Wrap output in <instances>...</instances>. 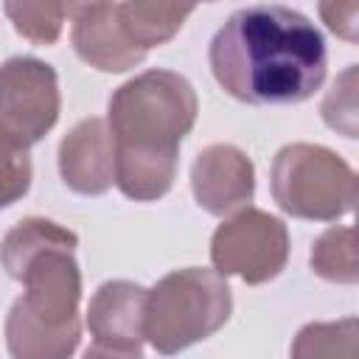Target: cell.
Here are the masks:
<instances>
[{"instance_id": "13", "label": "cell", "mask_w": 359, "mask_h": 359, "mask_svg": "<svg viewBox=\"0 0 359 359\" xmlns=\"http://www.w3.org/2000/svg\"><path fill=\"white\" fill-rule=\"evenodd\" d=\"M289 359H359V320L309 323L297 331Z\"/></svg>"}, {"instance_id": "18", "label": "cell", "mask_w": 359, "mask_h": 359, "mask_svg": "<svg viewBox=\"0 0 359 359\" xmlns=\"http://www.w3.org/2000/svg\"><path fill=\"white\" fill-rule=\"evenodd\" d=\"M320 17L337 36L356 42L359 36V6L356 3H320Z\"/></svg>"}, {"instance_id": "4", "label": "cell", "mask_w": 359, "mask_h": 359, "mask_svg": "<svg viewBox=\"0 0 359 359\" xmlns=\"http://www.w3.org/2000/svg\"><path fill=\"white\" fill-rule=\"evenodd\" d=\"M272 199L286 216L337 222L356 208V171L320 143L283 146L269 168Z\"/></svg>"}, {"instance_id": "2", "label": "cell", "mask_w": 359, "mask_h": 359, "mask_svg": "<svg viewBox=\"0 0 359 359\" xmlns=\"http://www.w3.org/2000/svg\"><path fill=\"white\" fill-rule=\"evenodd\" d=\"M199 98L194 84L163 67H151L123 81L109 98V132L121 149L180 151L194 129Z\"/></svg>"}, {"instance_id": "6", "label": "cell", "mask_w": 359, "mask_h": 359, "mask_svg": "<svg viewBox=\"0 0 359 359\" xmlns=\"http://www.w3.org/2000/svg\"><path fill=\"white\" fill-rule=\"evenodd\" d=\"M59 109V76L48 62L11 56L0 65V135L31 149L56 126Z\"/></svg>"}, {"instance_id": "17", "label": "cell", "mask_w": 359, "mask_h": 359, "mask_svg": "<svg viewBox=\"0 0 359 359\" xmlns=\"http://www.w3.org/2000/svg\"><path fill=\"white\" fill-rule=\"evenodd\" d=\"M31 157L28 149L0 135V210L20 202L31 188Z\"/></svg>"}, {"instance_id": "19", "label": "cell", "mask_w": 359, "mask_h": 359, "mask_svg": "<svg viewBox=\"0 0 359 359\" xmlns=\"http://www.w3.org/2000/svg\"><path fill=\"white\" fill-rule=\"evenodd\" d=\"M81 359H143V351L140 348H109V345L93 342Z\"/></svg>"}, {"instance_id": "11", "label": "cell", "mask_w": 359, "mask_h": 359, "mask_svg": "<svg viewBox=\"0 0 359 359\" xmlns=\"http://www.w3.org/2000/svg\"><path fill=\"white\" fill-rule=\"evenodd\" d=\"M177 177V151L121 149L115 146V185L135 202L163 199Z\"/></svg>"}, {"instance_id": "7", "label": "cell", "mask_w": 359, "mask_h": 359, "mask_svg": "<svg viewBox=\"0 0 359 359\" xmlns=\"http://www.w3.org/2000/svg\"><path fill=\"white\" fill-rule=\"evenodd\" d=\"M191 191L205 213H236L255 196V165L238 146L210 143L191 163Z\"/></svg>"}, {"instance_id": "16", "label": "cell", "mask_w": 359, "mask_h": 359, "mask_svg": "<svg viewBox=\"0 0 359 359\" xmlns=\"http://www.w3.org/2000/svg\"><path fill=\"white\" fill-rule=\"evenodd\" d=\"M356 90H359V67L348 65L337 81L331 84V90L325 93L320 112L325 126H331L334 132L345 135V137H356L359 135V104H356Z\"/></svg>"}, {"instance_id": "14", "label": "cell", "mask_w": 359, "mask_h": 359, "mask_svg": "<svg viewBox=\"0 0 359 359\" xmlns=\"http://www.w3.org/2000/svg\"><path fill=\"white\" fill-rule=\"evenodd\" d=\"M311 272L328 283H356L359 280V258H356V230L351 224L323 230L309 255Z\"/></svg>"}, {"instance_id": "8", "label": "cell", "mask_w": 359, "mask_h": 359, "mask_svg": "<svg viewBox=\"0 0 359 359\" xmlns=\"http://www.w3.org/2000/svg\"><path fill=\"white\" fill-rule=\"evenodd\" d=\"M59 174L81 196H101L115 182V137L98 115L79 121L59 143Z\"/></svg>"}, {"instance_id": "12", "label": "cell", "mask_w": 359, "mask_h": 359, "mask_svg": "<svg viewBox=\"0 0 359 359\" xmlns=\"http://www.w3.org/2000/svg\"><path fill=\"white\" fill-rule=\"evenodd\" d=\"M115 6L129 42L143 53L171 42L180 34L182 22L194 14V6H180V3H115Z\"/></svg>"}, {"instance_id": "5", "label": "cell", "mask_w": 359, "mask_h": 359, "mask_svg": "<svg viewBox=\"0 0 359 359\" xmlns=\"http://www.w3.org/2000/svg\"><path fill=\"white\" fill-rule=\"evenodd\" d=\"M210 261L222 278L236 275L247 286L269 283L286 269L289 230L261 208H241L213 230Z\"/></svg>"}, {"instance_id": "9", "label": "cell", "mask_w": 359, "mask_h": 359, "mask_svg": "<svg viewBox=\"0 0 359 359\" xmlns=\"http://www.w3.org/2000/svg\"><path fill=\"white\" fill-rule=\"evenodd\" d=\"M70 42L84 65L101 73H123L146 59V53L129 42L115 3H76L70 6Z\"/></svg>"}, {"instance_id": "1", "label": "cell", "mask_w": 359, "mask_h": 359, "mask_svg": "<svg viewBox=\"0 0 359 359\" xmlns=\"http://www.w3.org/2000/svg\"><path fill=\"white\" fill-rule=\"evenodd\" d=\"M208 59L219 87L244 104H300L323 87L328 70L320 28L275 3L233 11L213 34Z\"/></svg>"}, {"instance_id": "3", "label": "cell", "mask_w": 359, "mask_h": 359, "mask_svg": "<svg viewBox=\"0 0 359 359\" xmlns=\"http://www.w3.org/2000/svg\"><path fill=\"white\" fill-rule=\"evenodd\" d=\"M233 314L227 280L205 266L163 275L146 294V339L160 356H174L213 337Z\"/></svg>"}, {"instance_id": "10", "label": "cell", "mask_w": 359, "mask_h": 359, "mask_svg": "<svg viewBox=\"0 0 359 359\" xmlns=\"http://www.w3.org/2000/svg\"><path fill=\"white\" fill-rule=\"evenodd\" d=\"M146 294L135 280H107L87 306V328L98 345L140 348L146 339Z\"/></svg>"}, {"instance_id": "15", "label": "cell", "mask_w": 359, "mask_h": 359, "mask_svg": "<svg viewBox=\"0 0 359 359\" xmlns=\"http://www.w3.org/2000/svg\"><path fill=\"white\" fill-rule=\"evenodd\" d=\"M3 11L14 31L36 45H53L70 17V6L65 3H3Z\"/></svg>"}]
</instances>
